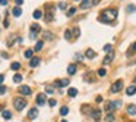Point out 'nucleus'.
Segmentation results:
<instances>
[{"instance_id":"1","label":"nucleus","mask_w":136,"mask_h":122,"mask_svg":"<svg viewBox=\"0 0 136 122\" xmlns=\"http://www.w3.org/2000/svg\"><path fill=\"white\" fill-rule=\"evenodd\" d=\"M117 18V10L116 9H105L100 16H98V21L101 22H105V24H110L113 22V19Z\"/></svg>"},{"instance_id":"2","label":"nucleus","mask_w":136,"mask_h":122,"mask_svg":"<svg viewBox=\"0 0 136 122\" xmlns=\"http://www.w3.org/2000/svg\"><path fill=\"white\" fill-rule=\"evenodd\" d=\"M13 106H15L16 110H22V109L26 106V100L22 99V97H16V99L13 100Z\"/></svg>"},{"instance_id":"3","label":"nucleus","mask_w":136,"mask_h":122,"mask_svg":"<svg viewBox=\"0 0 136 122\" xmlns=\"http://www.w3.org/2000/svg\"><path fill=\"white\" fill-rule=\"evenodd\" d=\"M122 88H123V81L119 80V81H116V82L111 85V93H119Z\"/></svg>"},{"instance_id":"4","label":"nucleus","mask_w":136,"mask_h":122,"mask_svg":"<svg viewBox=\"0 0 136 122\" xmlns=\"http://www.w3.org/2000/svg\"><path fill=\"white\" fill-rule=\"evenodd\" d=\"M19 93H21V94H23V96H31L32 90H31L28 85H21V87H19Z\"/></svg>"},{"instance_id":"5","label":"nucleus","mask_w":136,"mask_h":122,"mask_svg":"<svg viewBox=\"0 0 136 122\" xmlns=\"http://www.w3.org/2000/svg\"><path fill=\"white\" fill-rule=\"evenodd\" d=\"M89 115L94 118V121H97V122L101 119V110H100V109H94V110H91Z\"/></svg>"},{"instance_id":"6","label":"nucleus","mask_w":136,"mask_h":122,"mask_svg":"<svg viewBox=\"0 0 136 122\" xmlns=\"http://www.w3.org/2000/svg\"><path fill=\"white\" fill-rule=\"evenodd\" d=\"M113 59H114V52H108V54L104 57L103 63H104V65H110V63L113 62Z\"/></svg>"},{"instance_id":"7","label":"nucleus","mask_w":136,"mask_h":122,"mask_svg":"<svg viewBox=\"0 0 136 122\" xmlns=\"http://www.w3.org/2000/svg\"><path fill=\"white\" fill-rule=\"evenodd\" d=\"M45 102H47V97H45V94H38L37 96V105L38 106H42V105H45Z\"/></svg>"},{"instance_id":"8","label":"nucleus","mask_w":136,"mask_h":122,"mask_svg":"<svg viewBox=\"0 0 136 122\" xmlns=\"http://www.w3.org/2000/svg\"><path fill=\"white\" fill-rule=\"evenodd\" d=\"M69 85V80H57L54 81V87H67Z\"/></svg>"},{"instance_id":"9","label":"nucleus","mask_w":136,"mask_h":122,"mask_svg":"<svg viewBox=\"0 0 136 122\" xmlns=\"http://www.w3.org/2000/svg\"><path fill=\"white\" fill-rule=\"evenodd\" d=\"M37 116H38V109H37V108H32V109L28 112V118H29V119H35Z\"/></svg>"},{"instance_id":"10","label":"nucleus","mask_w":136,"mask_h":122,"mask_svg":"<svg viewBox=\"0 0 136 122\" xmlns=\"http://www.w3.org/2000/svg\"><path fill=\"white\" fill-rule=\"evenodd\" d=\"M40 57H31V60H29V66L31 68H35V66H38L40 65Z\"/></svg>"},{"instance_id":"11","label":"nucleus","mask_w":136,"mask_h":122,"mask_svg":"<svg viewBox=\"0 0 136 122\" xmlns=\"http://www.w3.org/2000/svg\"><path fill=\"white\" fill-rule=\"evenodd\" d=\"M136 93V85H129L127 88H126V94L127 96H133Z\"/></svg>"},{"instance_id":"12","label":"nucleus","mask_w":136,"mask_h":122,"mask_svg":"<svg viewBox=\"0 0 136 122\" xmlns=\"http://www.w3.org/2000/svg\"><path fill=\"white\" fill-rule=\"evenodd\" d=\"M85 56H86L88 59H94V57L97 56V53H95L92 49H88V50H86V53H85Z\"/></svg>"},{"instance_id":"13","label":"nucleus","mask_w":136,"mask_h":122,"mask_svg":"<svg viewBox=\"0 0 136 122\" xmlns=\"http://www.w3.org/2000/svg\"><path fill=\"white\" fill-rule=\"evenodd\" d=\"M12 15H13V16H16V18H18V16H21V15H22V10H21V7H18V6H16V7H13V10H12Z\"/></svg>"},{"instance_id":"14","label":"nucleus","mask_w":136,"mask_h":122,"mask_svg":"<svg viewBox=\"0 0 136 122\" xmlns=\"http://www.w3.org/2000/svg\"><path fill=\"white\" fill-rule=\"evenodd\" d=\"M91 4H92L91 0H82V3H81V9H88Z\"/></svg>"},{"instance_id":"15","label":"nucleus","mask_w":136,"mask_h":122,"mask_svg":"<svg viewBox=\"0 0 136 122\" xmlns=\"http://www.w3.org/2000/svg\"><path fill=\"white\" fill-rule=\"evenodd\" d=\"M127 113H129V115H136V106L135 105H130V106L127 108Z\"/></svg>"},{"instance_id":"16","label":"nucleus","mask_w":136,"mask_h":122,"mask_svg":"<svg viewBox=\"0 0 136 122\" xmlns=\"http://www.w3.org/2000/svg\"><path fill=\"white\" fill-rule=\"evenodd\" d=\"M31 31H34V32H40V31H41V27H40L38 24H32V25H31Z\"/></svg>"},{"instance_id":"17","label":"nucleus","mask_w":136,"mask_h":122,"mask_svg":"<svg viewBox=\"0 0 136 122\" xmlns=\"http://www.w3.org/2000/svg\"><path fill=\"white\" fill-rule=\"evenodd\" d=\"M42 37H44L45 40H53V34H51L50 31H44V32H42Z\"/></svg>"},{"instance_id":"18","label":"nucleus","mask_w":136,"mask_h":122,"mask_svg":"<svg viewBox=\"0 0 136 122\" xmlns=\"http://www.w3.org/2000/svg\"><path fill=\"white\" fill-rule=\"evenodd\" d=\"M67 72H69V75H75V72H76V66H75V65H69Z\"/></svg>"},{"instance_id":"19","label":"nucleus","mask_w":136,"mask_h":122,"mask_svg":"<svg viewBox=\"0 0 136 122\" xmlns=\"http://www.w3.org/2000/svg\"><path fill=\"white\" fill-rule=\"evenodd\" d=\"M76 94H78V90H76V88H69V90H67V96L75 97Z\"/></svg>"},{"instance_id":"20","label":"nucleus","mask_w":136,"mask_h":122,"mask_svg":"<svg viewBox=\"0 0 136 122\" xmlns=\"http://www.w3.org/2000/svg\"><path fill=\"white\" fill-rule=\"evenodd\" d=\"M1 115H3L4 119H10V118H12V113H10L9 110H1Z\"/></svg>"},{"instance_id":"21","label":"nucleus","mask_w":136,"mask_h":122,"mask_svg":"<svg viewBox=\"0 0 136 122\" xmlns=\"http://www.w3.org/2000/svg\"><path fill=\"white\" fill-rule=\"evenodd\" d=\"M32 16H34V18H35V19H40V18H41V16H42V12H41V10H40V9H37V10H35V12H34V15H32Z\"/></svg>"},{"instance_id":"22","label":"nucleus","mask_w":136,"mask_h":122,"mask_svg":"<svg viewBox=\"0 0 136 122\" xmlns=\"http://www.w3.org/2000/svg\"><path fill=\"white\" fill-rule=\"evenodd\" d=\"M53 18H54V13H53V12H47V15H45V21L50 22V21H53Z\"/></svg>"},{"instance_id":"23","label":"nucleus","mask_w":136,"mask_h":122,"mask_svg":"<svg viewBox=\"0 0 136 122\" xmlns=\"http://www.w3.org/2000/svg\"><path fill=\"white\" fill-rule=\"evenodd\" d=\"M42 44H44L42 41H37V44H35V49H34V50H35V52H40V50H42Z\"/></svg>"},{"instance_id":"24","label":"nucleus","mask_w":136,"mask_h":122,"mask_svg":"<svg viewBox=\"0 0 136 122\" xmlns=\"http://www.w3.org/2000/svg\"><path fill=\"white\" fill-rule=\"evenodd\" d=\"M67 113H69V108H66V106H63V108L60 109V115H62V116H66Z\"/></svg>"},{"instance_id":"25","label":"nucleus","mask_w":136,"mask_h":122,"mask_svg":"<svg viewBox=\"0 0 136 122\" xmlns=\"http://www.w3.org/2000/svg\"><path fill=\"white\" fill-rule=\"evenodd\" d=\"M21 81H22V75H21V74L13 75V82H21Z\"/></svg>"},{"instance_id":"26","label":"nucleus","mask_w":136,"mask_h":122,"mask_svg":"<svg viewBox=\"0 0 136 122\" xmlns=\"http://www.w3.org/2000/svg\"><path fill=\"white\" fill-rule=\"evenodd\" d=\"M10 68H12L13 71H18V69L21 68V63H18V62H13V63L10 65Z\"/></svg>"},{"instance_id":"27","label":"nucleus","mask_w":136,"mask_h":122,"mask_svg":"<svg viewBox=\"0 0 136 122\" xmlns=\"http://www.w3.org/2000/svg\"><path fill=\"white\" fill-rule=\"evenodd\" d=\"M126 10H127L129 13H132V12H136V6H133V4H129V6L126 7Z\"/></svg>"},{"instance_id":"28","label":"nucleus","mask_w":136,"mask_h":122,"mask_svg":"<svg viewBox=\"0 0 136 122\" xmlns=\"http://www.w3.org/2000/svg\"><path fill=\"white\" fill-rule=\"evenodd\" d=\"M75 12H76V9H75V7H70V9L67 10V13H66V15L70 18V16H73V15H75Z\"/></svg>"},{"instance_id":"29","label":"nucleus","mask_w":136,"mask_h":122,"mask_svg":"<svg viewBox=\"0 0 136 122\" xmlns=\"http://www.w3.org/2000/svg\"><path fill=\"white\" fill-rule=\"evenodd\" d=\"M64 38H66V40H70V38H72V32H70V29H66V31H64Z\"/></svg>"},{"instance_id":"30","label":"nucleus","mask_w":136,"mask_h":122,"mask_svg":"<svg viewBox=\"0 0 136 122\" xmlns=\"http://www.w3.org/2000/svg\"><path fill=\"white\" fill-rule=\"evenodd\" d=\"M97 74H98V77H105V75H107V71H105V69H98Z\"/></svg>"},{"instance_id":"31","label":"nucleus","mask_w":136,"mask_h":122,"mask_svg":"<svg viewBox=\"0 0 136 122\" xmlns=\"http://www.w3.org/2000/svg\"><path fill=\"white\" fill-rule=\"evenodd\" d=\"M45 93H47V94H53V93H54V88L50 87V85H47V87H45Z\"/></svg>"},{"instance_id":"32","label":"nucleus","mask_w":136,"mask_h":122,"mask_svg":"<svg viewBox=\"0 0 136 122\" xmlns=\"http://www.w3.org/2000/svg\"><path fill=\"white\" fill-rule=\"evenodd\" d=\"M57 105V102H56V99H50L48 100V106H51V108H54Z\"/></svg>"},{"instance_id":"33","label":"nucleus","mask_w":136,"mask_h":122,"mask_svg":"<svg viewBox=\"0 0 136 122\" xmlns=\"http://www.w3.org/2000/svg\"><path fill=\"white\" fill-rule=\"evenodd\" d=\"M105 121H107V122H114V115H111V113H110V115H107Z\"/></svg>"},{"instance_id":"34","label":"nucleus","mask_w":136,"mask_h":122,"mask_svg":"<svg viewBox=\"0 0 136 122\" xmlns=\"http://www.w3.org/2000/svg\"><path fill=\"white\" fill-rule=\"evenodd\" d=\"M25 57H26V59H31V57H32V50H26V52H25Z\"/></svg>"},{"instance_id":"35","label":"nucleus","mask_w":136,"mask_h":122,"mask_svg":"<svg viewBox=\"0 0 136 122\" xmlns=\"http://www.w3.org/2000/svg\"><path fill=\"white\" fill-rule=\"evenodd\" d=\"M13 41H15V35H12V37L9 38V41H7V47H10V46L13 44Z\"/></svg>"},{"instance_id":"36","label":"nucleus","mask_w":136,"mask_h":122,"mask_svg":"<svg viewBox=\"0 0 136 122\" xmlns=\"http://www.w3.org/2000/svg\"><path fill=\"white\" fill-rule=\"evenodd\" d=\"M6 91H7V88H6L4 85H0V96H3Z\"/></svg>"},{"instance_id":"37","label":"nucleus","mask_w":136,"mask_h":122,"mask_svg":"<svg viewBox=\"0 0 136 122\" xmlns=\"http://www.w3.org/2000/svg\"><path fill=\"white\" fill-rule=\"evenodd\" d=\"M29 38H31V40H35V38H37V32L31 31V32H29Z\"/></svg>"},{"instance_id":"38","label":"nucleus","mask_w":136,"mask_h":122,"mask_svg":"<svg viewBox=\"0 0 136 122\" xmlns=\"http://www.w3.org/2000/svg\"><path fill=\"white\" fill-rule=\"evenodd\" d=\"M104 52H107V53L111 52V44H105V46H104Z\"/></svg>"},{"instance_id":"39","label":"nucleus","mask_w":136,"mask_h":122,"mask_svg":"<svg viewBox=\"0 0 136 122\" xmlns=\"http://www.w3.org/2000/svg\"><path fill=\"white\" fill-rule=\"evenodd\" d=\"M59 9H66V3L64 1H60L59 3Z\"/></svg>"},{"instance_id":"40","label":"nucleus","mask_w":136,"mask_h":122,"mask_svg":"<svg viewBox=\"0 0 136 122\" xmlns=\"http://www.w3.org/2000/svg\"><path fill=\"white\" fill-rule=\"evenodd\" d=\"M73 32H75V37H79V35H81V31H79V28H75V29H73Z\"/></svg>"},{"instance_id":"41","label":"nucleus","mask_w":136,"mask_h":122,"mask_svg":"<svg viewBox=\"0 0 136 122\" xmlns=\"http://www.w3.org/2000/svg\"><path fill=\"white\" fill-rule=\"evenodd\" d=\"M75 57H76V59H78V60H79V62H82V59H84V56H82V54H81V53H78V54H76V56H75Z\"/></svg>"},{"instance_id":"42","label":"nucleus","mask_w":136,"mask_h":122,"mask_svg":"<svg viewBox=\"0 0 136 122\" xmlns=\"http://www.w3.org/2000/svg\"><path fill=\"white\" fill-rule=\"evenodd\" d=\"M3 81H4V75H3V74H0V85L3 84Z\"/></svg>"},{"instance_id":"43","label":"nucleus","mask_w":136,"mask_h":122,"mask_svg":"<svg viewBox=\"0 0 136 122\" xmlns=\"http://www.w3.org/2000/svg\"><path fill=\"white\" fill-rule=\"evenodd\" d=\"M15 3H16V4H18V6H21V4H22V3H23V0H15Z\"/></svg>"},{"instance_id":"44","label":"nucleus","mask_w":136,"mask_h":122,"mask_svg":"<svg viewBox=\"0 0 136 122\" xmlns=\"http://www.w3.org/2000/svg\"><path fill=\"white\" fill-rule=\"evenodd\" d=\"M0 4H1V6H6V4H7V0H0Z\"/></svg>"},{"instance_id":"45","label":"nucleus","mask_w":136,"mask_h":122,"mask_svg":"<svg viewBox=\"0 0 136 122\" xmlns=\"http://www.w3.org/2000/svg\"><path fill=\"white\" fill-rule=\"evenodd\" d=\"M7 27H9V21H7V18H6V19H4V28H7Z\"/></svg>"},{"instance_id":"46","label":"nucleus","mask_w":136,"mask_h":122,"mask_svg":"<svg viewBox=\"0 0 136 122\" xmlns=\"http://www.w3.org/2000/svg\"><path fill=\"white\" fill-rule=\"evenodd\" d=\"M130 49H132L130 52H136V43H135V44H132V47H130Z\"/></svg>"},{"instance_id":"47","label":"nucleus","mask_w":136,"mask_h":122,"mask_svg":"<svg viewBox=\"0 0 136 122\" xmlns=\"http://www.w3.org/2000/svg\"><path fill=\"white\" fill-rule=\"evenodd\" d=\"M100 1H101V0H91V3H92V4H98Z\"/></svg>"},{"instance_id":"48","label":"nucleus","mask_w":136,"mask_h":122,"mask_svg":"<svg viewBox=\"0 0 136 122\" xmlns=\"http://www.w3.org/2000/svg\"><path fill=\"white\" fill-rule=\"evenodd\" d=\"M100 102H103V97H101V96L97 97V103H100Z\"/></svg>"},{"instance_id":"49","label":"nucleus","mask_w":136,"mask_h":122,"mask_svg":"<svg viewBox=\"0 0 136 122\" xmlns=\"http://www.w3.org/2000/svg\"><path fill=\"white\" fill-rule=\"evenodd\" d=\"M1 110H3V106H1V105H0V112H1Z\"/></svg>"},{"instance_id":"50","label":"nucleus","mask_w":136,"mask_h":122,"mask_svg":"<svg viewBox=\"0 0 136 122\" xmlns=\"http://www.w3.org/2000/svg\"><path fill=\"white\" fill-rule=\"evenodd\" d=\"M133 81H135V84H136V77H135V80H133Z\"/></svg>"},{"instance_id":"51","label":"nucleus","mask_w":136,"mask_h":122,"mask_svg":"<svg viewBox=\"0 0 136 122\" xmlns=\"http://www.w3.org/2000/svg\"><path fill=\"white\" fill-rule=\"evenodd\" d=\"M62 122H67V121H64V119H63V121H62Z\"/></svg>"},{"instance_id":"52","label":"nucleus","mask_w":136,"mask_h":122,"mask_svg":"<svg viewBox=\"0 0 136 122\" xmlns=\"http://www.w3.org/2000/svg\"><path fill=\"white\" fill-rule=\"evenodd\" d=\"M76 1H78V0H76Z\"/></svg>"}]
</instances>
